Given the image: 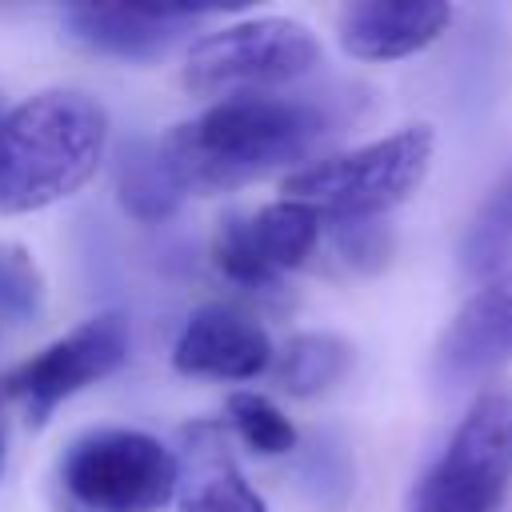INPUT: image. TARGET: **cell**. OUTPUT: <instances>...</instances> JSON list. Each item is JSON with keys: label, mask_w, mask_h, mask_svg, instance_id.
Here are the masks:
<instances>
[{"label": "cell", "mask_w": 512, "mask_h": 512, "mask_svg": "<svg viewBox=\"0 0 512 512\" xmlns=\"http://www.w3.org/2000/svg\"><path fill=\"white\" fill-rule=\"evenodd\" d=\"M336 124V112L328 100H316L312 92L280 96H232L216 100L200 116L176 124L160 148L180 176L184 192H232L240 184H252L268 176L272 168H284L292 160H304Z\"/></svg>", "instance_id": "6da1fadb"}, {"label": "cell", "mask_w": 512, "mask_h": 512, "mask_svg": "<svg viewBox=\"0 0 512 512\" xmlns=\"http://www.w3.org/2000/svg\"><path fill=\"white\" fill-rule=\"evenodd\" d=\"M108 152V112L76 88H48L0 116V212H40L80 192Z\"/></svg>", "instance_id": "7a4b0ae2"}, {"label": "cell", "mask_w": 512, "mask_h": 512, "mask_svg": "<svg viewBox=\"0 0 512 512\" xmlns=\"http://www.w3.org/2000/svg\"><path fill=\"white\" fill-rule=\"evenodd\" d=\"M436 132L428 124H404L400 132L360 144L352 152L320 156L284 176V196L320 212V220H380L404 204L428 176Z\"/></svg>", "instance_id": "3957f363"}, {"label": "cell", "mask_w": 512, "mask_h": 512, "mask_svg": "<svg viewBox=\"0 0 512 512\" xmlns=\"http://www.w3.org/2000/svg\"><path fill=\"white\" fill-rule=\"evenodd\" d=\"M324 48L292 16H256L200 36L184 60V88L196 96H264L296 84L320 64Z\"/></svg>", "instance_id": "277c9868"}, {"label": "cell", "mask_w": 512, "mask_h": 512, "mask_svg": "<svg viewBox=\"0 0 512 512\" xmlns=\"http://www.w3.org/2000/svg\"><path fill=\"white\" fill-rule=\"evenodd\" d=\"M512 488V384H484L440 460L412 488L408 512H500Z\"/></svg>", "instance_id": "5b68a950"}, {"label": "cell", "mask_w": 512, "mask_h": 512, "mask_svg": "<svg viewBox=\"0 0 512 512\" xmlns=\"http://www.w3.org/2000/svg\"><path fill=\"white\" fill-rule=\"evenodd\" d=\"M60 480L84 512H160L176 500V456L140 428H96L72 440Z\"/></svg>", "instance_id": "8992f818"}, {"label": "cell", "mask_w": 512, "mask_h": 512, "mask_svg": "<svg viewBox=\"0 0 512 512\" xmlns=\"http://www.w3.org/2000/svg\"><path fill=\"white\" fill-rule=\"evenodd\" d=\"M128 360V320L120 312H100L76 324L72 332L44 344L36 356L16 364L4 376V392L28 412L32 424H44L68 396L112 376Z\"/></svg>", "instance_id": "52a82bcc"}, {"label": "cell", "mask_w": 512, "mask_h": 512, "mask_svg": "<svg viewBox=\"0 0 512 512\" xmlns=\"http://www.w3.org/2000/svg\"><path fill=\"white\" fill-rule=\"evenodd\" d=\"M320 232V212L284 196L248 216H224L212 236V260L220 276L240 288H276L284 272L312 256Z\"/></svg>", "instance_id": "ba28073f"}, {"label": "cell", "mask_w": 512, "mask_h": 512, "mask_svg": "<svg viewBox=\"0 0 512 512\" xmlns=\"http://www.w3.org/2000/svg\"><path fill=\"white\" fill-rule=\"evenodd\" d=\"M512 364V272L484 280L444 328L432 368L448 388L488 380Z\"/></svg>", "instance_id": "9c48e42d"}, {"label": "cell", "mask_w": 512, "mask_h": 512, "mask_svg": "<svg viewBox=\"0 0 512 512\" xmlns=\"http://www.w3.org/2000/svg\"><path fill=\"white\" fill-rule=\"evenodd\" d=\"M272 340L268 332L232 304H204L196 308L176 344L172 368L184 376H212V380H252L272 368Z\"/></svg>", "instance_id": "30bf717a"}, {"label": "cell", "mask_w": 512, "mask_h": 512, "mask_svg": "<svg viewBox=\"0 0 512 512\" xmlns=\"http://www.w3.org/2000/svg\"><path fill=\"white\" fill-rule=\"evenodd\" d=\"M176 512H268L264 496L244 480L220 420H196L180 432Z\"/></svg>", "instance_id": "8fae6325"}, {"label": "cell", "mask_w": 512, "mask_h": 512, "mask_svg": "<svg viewBox=\"0 0 512 512\" xmlns=\"http://www.w3.org/2000/svg\"><path fill=\"white\" fill-rule=\"evenodd\" d=\"M452 24L444 0H360L336 20V40L352 60H404L424 52Z\"/></svg>", "instance_id": "7c38bea8"}, {"label": "cell", "mask_w": 512, "mask_h": 512, "mask_svg": "<svg viewBox=\"0 0 512 512\" xmlns=\"http://www.w3.org/2000/svg\"><path fill=\"white\" fill-rule=\"evenodd\" d=\"M208 12L200 8H136V4H76L64 12L72 40L116 60H152L184 40Z\"/></svg>", "instance_id": "4fadbf2b"}, {"label": "cell", "mask_w": 512, "mask_h": 512, "mask_svg": "<svg viewBox=\"0 0 512 512\" xmlns=\"http://www.w3.org/2000/svg\"><path fill=\"white\" fill-rule=\"evenodd\" d=\"M184 184L172 172L160 140H132L116 160V200L140 224H164L184 204Z\"/></svg>", "instance_id": "5bb4252c"}, {"label": "cell", "mask_w": 512, "mask_h": 512, "mask_svg": "<svg viewBox=\"0 0 512 512\" xmlns=\"http://www.w3.org/2000/svg\"><path fill=\"white\" fill-rule=\"evenodd\" d=\"M460 268L480 284L512 272V168L472 212L460 240Z\"/></svg>", "instance_id": "9a60e30c"}, {"label": "cell", "mask_w": 512, "mask_h": 512, "mask_svg": "<svg viewBox=\"0 0 512 512\" xmlns=\"http://www.w3.org/2000/svg\"><path fill=\"white\" fill-rule=\"evenodd\" d=\"M348 368H352V344L332 332H300L272 356L276 384L300 400L328 392L348 376Z\"/></svg>", "instance_id": "2e32d148"}, {"label": "cell", "mask_w": 512, "mask_h": 512, "mask_svg": "<svg viewBox=\"0 0 512 512\" xmlns=\"http://www.w3.org/2000/svg\"><path fill=\"white\" fill-rule=\"evenodd\" d=\"M228 424L260 456H288L296 448L292 420L260 392H232L228 396Z\"/></svg>", "instance_id": "e0dca14e"}, {"label": "cell", "mask_w": 512, "mask_h": 512, "mask_svg": "<svg viewBox=\"0 0 512 512\" xmlns=\"http://www.w3.org/2000/svg\"><path fill=\"white\" fill-rule=\"evenodd\" d=\"M44 312V276L28 248L0 244V328H24Z\"/></svg>", "instance_id": "ac0fdd59"}, {"label": "cell", "mask_w": 512, "mask_h": 512, "mask_svg": "<svg viewBox=\"0 0 512 512\" xmlns=\"http://www.w3.org/2000/svg\"><path fill=\"white\" fill-rule=\"evenodd\" d=\"M300 480H304V488H308L320 504H328V508L344 504V496H348V488H352V460H348V448H344L336 436H316V440L304 448V456H300Z\"/></svg>", "instance_id": "d6986e66"}, {"label": "cell", "mask_w": 512, "mask_h": 512, "mask_svg": "<svg viewBox=\"0 0 512 512\" xmlns=\"http://www.w3.org/2000/svg\"><path fill=\"white\" fill-rule=\"evenodd\" d=\"M336 256L356 272H376L392 256V228L384 220H340L332 224Z\"/></svg>", "instance_id": "ffe728a7"}, {"label": "cell", "mask_w": 512, "mask_h": 512, "mask_svg": "<svg viewBox=\"0 0 512 512\" xmlns=\"http://www.w3.org/2000/svg\"><path fill=\"white\" fill-rule=\"evenodd\" d=\"M0 472H4V428H0Z\"/></svg>", "instance_id": "44dd1931"}, {"label": "cell", "mask_w": 512, "mask_h": 512, "mask_svg": "<svg viewBox=\"0 0 512 512\" xmlns=\"http://www.w3.org/2000/svg\"><path fill=\"white\" fill-rule=\"evenodd\" d=\"M72 512H76V508H72Z\"/></svg>", "instance_id": "7402d4cb"}, {"label": "cell", "mask_w": 512, "mask_h": 512, "mask_svg": "<svg viewBox=\"0 0 512 512\" xmlns=\"http://www.w3.org/2000/svg\"><path fill=\"white\" fill-rule=\"evenodd\" d=\"M0 116H4V112H0Z\"/></svg>", "instance_id": "603a6c76"}]
</instances>
